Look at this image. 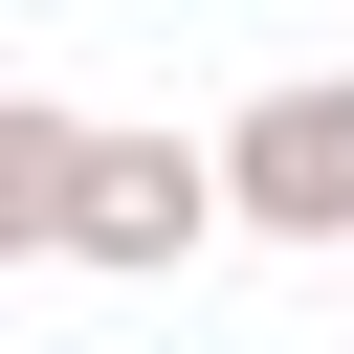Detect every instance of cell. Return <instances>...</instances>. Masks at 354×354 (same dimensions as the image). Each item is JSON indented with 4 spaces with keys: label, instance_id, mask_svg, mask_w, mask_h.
I'll use <instances>...</instances> for the list:
<instances>
[{
    "label": "cell",
    "instance_id": "cell-3",
    "mask_svg": "<svg viewBox=\"0 0 354 354\" xmlns=\"http://www.w3.org/2000/svg\"><path fill=\"white\" fill-rule=\"evenodd\" d=\"M66 177H88V111L0 88V266H66Z\"/></svg>",
    "mask_w": 354,
    "mask_h": 354
},
{
    "label": "cell",
    "instance_id": "cell-1",
    "mask_svg": "<svg viewBox=\"0 0 354 354\" xmlns=\"http://www.w3.org/2000/svg\"><path fill=\"white\" fill-rule=\"evenodd\" d=\"M221 221H243L221 133H88V177H66V266H88V288H155V266H199Z\"/></svg>",
    "mask_w": 354,
    "mask_h": 354
},
{
    "label": "cell",
    "instance_id": "cell-2",
    "mask_svg": "<svg viewBox=\"0 0 354 354\" xmlns=\"http://www.w3.org/2000/svg\"><path fill=\"white\" fill-rule=\"evenodd\" d=\"M221 177H243V243H354V66H288L221 111Z\"/></svg>",
    "mask_w": 354,
    "mask_h": 354
}]
</instances>
